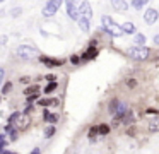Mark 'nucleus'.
I'll return each instance as SVG.
<instances>
[{
	"label": "nucleus",
	"instance_id": "f257e3e1",
	"mask_svg": "<svg viewBox=\"0 0 159 154\" xmlns=\"http://www.w3.org/2000/svg\"><path fill=\"white\" fill-rule=\"evenodd\" d=\"M101 21H103V31L108 34H111V36L118 38L123 34V31H121V26L116 22V21H113L110 16H103L101 17Z\"/></svg>",
	"mask_w": 159,
	"mask_h": 154
},
{
	"label": "nucleus",
	"instance_id": "f03ea898",
	"mask_svg": "<svg viewBox=\"0 0 159 154\" xmlns=\"http://www.w3.org/2000/svg\"><path fill=\"white\" fill-rule=\"evenodd\" d=\"M16 55L21 60H31L34 57H39V50L36 46H31V44H19L16 48Z\"/></svg>",
	"mask_w": 159,
	"mask_h": 154
},
{
	"label": "nucleus",
	"instance_id": "7ed1b4c3",
	"mask_svg": "<svg viewBox=\"0 0 159 154\" xmlns=\"http://www.w3.org/2000/svg\"><path fill=\"white\" fill-rule=\"evenodd\" d=\"M127 55L134 60H147L149 55H151V50L145 46H130L127 48Z\"/></svg>",
	"mask_w": 159,
	"mask_h": 154
},
{
	"label": "nucleus",
	"instance_id": "20e7f679",
	"mask_svg": "<svg viewBox=\"0 0 159 154\" xmlns=\"http://www.w3.org/2000/svg\"><path fill=\"white\" fill-rule=\"evenodd\" d=\"M63 0H50L48 3L45 5V9H43V16L45 17H53L57 12H58V9L62 7Z\"/></svg>",
	"mask_w": 159,
	"mask_h": 154
},
{
	"label": "nucleus",
	"instance_id": "39448f33",
	"mask_svg": "<svg viewBox=\"0 0 159 154\" xmlns=\"http://www.w3.org/2000/svg\"><path fill=\"white\" fill-rule=\"evenodd\" d=\"M67 5V16L70 17L72 21H77L79 19V9H77V0H63Z\"/></svg>",
	"mask_w": 159,
	"mask_h": 154
},
{
	"label": "nucleus",
	"instance_id": "423d86ee",
	"mask_svg": "<svg viewBox=\"0 0 159 154\" xmlns=\"http://www.w3.org/2000/svg\"><path fill=\"white\" fill-rule=\"evenodd\" d=\"M77 9H79V16L80 17H86V19H91V17H93V9H91L89 2H86V0H84Z\"/></svg>",
	"mask_w": 159,
	"mask_h": 154
},
{
	"label": "nucleus",
	"instance_id": "0eeeda50",
	"mask_svg": "<svg viewBox=\"0 0 159 154\" xmlns=\"http://www.w3.org/2000/svg\"><path fill=\"white\" fill-rule=\"evenodd\" d=\"M127 111H128V106L125 105V103H118V108H116V111L113 113V115H115L113 125H118V122H120V120H121V116H123Z\"/></svg>",
	"mask_w": 159,
	"mask_h": 154
},
{
	"label": "nucleus",
	"instance_id": "6e6552de",
	"mask_svg": "<svg viewBox=\"0 0 159 154\" xmlns=\"http://www.w3.org/2000/svg\"><path fill=\"white\" fill-rule=\"evenodd\" d=\"M157 19H159V12H157L156 9H152V7H151V9L145 10V14H144V21H145L147 24H154Z\"/></svg>",
	"mask_w": 159,
	"mask_h": 154
},
{
	"label": "nucleus",
	"instance_id": "1a4fd4ad",
	"mask_svg": "<svg viewBox=\"0 0 159 154\" xmlns=\"http://www.w3.org/2000/svg\"><path fill=\"white\" fill-rule=\"evenodd\" d=\"M16 122H17L16 123V130H24V128H28V125H29V116L26 115V113H21Z\"/></svg>",
	"mask_w": 159,
	"mask_h": 154
},
{
	"label": "nucleus",
	"instance_id": "9d476101",
	"mask_svg": "<svg viewBox=\"0 0 159 154\" xmlns=\"http://www.w3.org/2000/svg\"><path fill=\"white\" fill-rule=\"evenodd\" d=\"M111 5H113V9L118 10V12H125V10L128 9L127 0H111Z\"/></svg>",
	"mask_w": 159,
	"mask_h": 154
},
{
	"label": "nucleus",
	"instance_id": "9b49d317",
	"mask_svg": "<svg viewBox=\"0 0 159 154\" xmlns=\"http://www.w3.org/2000/svg\"><path fill=\"white\" fill-rule=\"evenodd\" d=\"M39 62L50 65V67H57V65H62L63 63V60H55V58H48V57H43V55H39Z\"/></svg>",
	"mask_w": 159,
	"mask_h": 154
},
{
	"label": "nucleus",
	"instance_id": "f8f14e48",
	"mask_svg": "<svg viewBox=\"0 0 159 154\" xmlns=\"http://www.w3.org/2000/svg\"><path fill=\"white\" fill-rule=\"evenodd\" d=\"M98 53H99V51H98V48L93 44V46H91L89 50H86V53L82 55V60H93V58L96 57Z\"/></svg>",
	"mask_w": 159,
	"mask_h": 154
},
{
	"label": "nucleus",
	"instance_id": "ddd939ff",
	"mask_svg": "<svg viewBox=\"0 0 159 154\" xmlns=\"http://www.w3.org/2000/svg\"><path fill=\"white\" fill-rule=\"evenodd\" d=\"M121 31L127 33V34H135V33H137V27H135L134 22H125L123 26H121Z\"/></svg>",
	"mask_w": 159,
	"mask_h": 154
},
{
	"label": "nucleus",
	"instance_id": "4468645a",
	"mask_svg": "<svg viewBox=\"0 0 159 154\" xmlns=\"http://www.w3.org/2000/svg\"><path fill=\"white\" fill-rule=\"evenodd\" d=\"M77 22H79V27L82 31H89V27H91V24H89V19H86V17H79V19H77Z\"/></svg>",
	"mask_w": 159,
	"mask_h": 154
},
{
	"label": "nucleus",
	"instance_id": "2eb2a0df",
	"mask_svg": "<svg viewBox=\"0 0 159 154\" xmlns=\"http://www.w3.org/2000/svg\"><path fill=\"white\" fill-rule=\"evenodd\" d=\"M121 122H123L125 125H132V123H134V113H132V110H128V111L121 116Z\"/></svg>",
	"mask_w": 159,
	"mask_h": 154
},
{
	"label": "nucleus",
	"instance_id": "dca6fc26",
	"mask_svg": "<svg viewBox=\"0 0 159 154\" xmlns=\"http://www.w3.org/2000/svg\"><path fill=\"white\" fill-rule=\"evenodd\" d=\"M149 130L151 132H159V116H156V118H152L151 122H149Z\"/></svg>",
	"mask_w": 159,
	"mask_h": 154
},
{
	"label": "nucleus",
	"instance_id": "f3484780",
	"mask_svg": "<svg viewBox=\"0 0 159 154\" xmlns=\"http://www.w3.org/2000/svg\"><path fill=\"white\" fill-rule=\"evenodd\" d=\"M38 105H41V106H57L58 105V99H38Z\"/></svg>",
	"mask_w": 159,
	"mask_h": 154
},
{
	"label": "nucleus",
	"instance_id": "a211bd4d",
	"mask_svg": "<svg viewBox=\"0 0 159 154\" xmlns=\"http://www.w3.org/2000/svg\"><path fill=\"white\" fill-rule=\"evenodd\" d=\"M134 41L137 43V46H144V43H145V36H144L142 33H135Z\"/></svg>",
	"mask_w": 159,
	"mask_h": 154
},
{
	"label": "nucleus",
	"instance_id": "6ab92c4d",
	"mask_svg": "<svg viewBox=\"0 0 159 154\" xmlns=\"http://www.w3.org/2000/svg\"><path fill=\"white\" fill-rule=\"evenodd\" d=\"M118 103H120L118 99H111V101H110V105H108V111H110L111 115H113V113L116 111V108H118Z\"/></svg>",
	"mask_w": 159,
	"mask_h": 154
},
{
	"label": "nucleus",
	"instance_id": "aec40b11",
	"mask_svg": "<svg viewBox=\"0 0 159 154\" xmlns=\"http://www.w3.org/2000/svg\"><path fill=\"white\" fill-rule=\"evenodd\" d=\"M149 3V0H134V2H132V5L135 7V9H142V7H145Z\"/></svg>",
	"mask_w": 159,
	"mask_h": 154
},
{
	"label": "nucleus",
	"instance_id": "412c9836",
	"mask_svg": "<svg viewBox=\"0 0 159 154\" xmlns=\"http://www.w3.org/2000/svg\"><path fill=\"white\" fill-rule=\"evenodd\" d=\"M98 132H99L101 135H108V133H110V127H108V125H104V123H103V125H99V127H98Z\"/></svg>",
	"mask_w": 159,
	"mask_h": 154
},
{
	"label": "nucleus",
	"instance_id": "4be33fe9",
	"mask_svg": "<svg viewBox=\"0 0 159 154\" xmlns=\"http://www.w3.org/2000/svg\"><path fill=\"white\" fill-rule=\"evenodd\" d=\"M57 86H58L57 82H50V84L45 87V94H50V92H53V91L57 89Z\"/></svg>",
	"mask_w": 159,
	"mask_h": 154
},
{
	"label": "nucleus",
	"instance_id": "5701e85b",
	"mask_svg": "<svg viewBox=\"0 0 159 154\" xmlns=\"http://www.w3.org/2000/svg\"><path fill=\"white\" fill-rule=\"evenodd\" d=\"M53 133H55V127H53V125H50V127H46V128H45V137H46V139H50Z\"/></svg>",
	"mask_w": 159,
	"mask_h": 154
},
{
	"label": "nucleus",
	"instance_id": "b1692460",
	"mask_svg": "<svg viewBox=\"0 0 159 154\" xmlns=\"http://www.w3.org/2000/svg\"><path fill=\"white\" fill-rule=\"evenodd\" d=\"M98 133H99V132H98V125H96V127H91V130H89V139L94 140Z\"/></svg>",
	"mask_w": 159,
	"mask_h": 154
},
{
	"label": "nucleus",
	"instance_id": "393cba45",
	"mask_svg": "<svg viewBox=\"0 0 159 154\" xmlns=\"http://www.w3.org/2000/svg\"><path fill=\"white\" fill-rule=\"evenodd\" d=\"M19 115H21L19 111H14L11 116H9V123H11V125H14V123H16V120H17V116H19Z\"/></svg>",
	"mask_w": 159,
	"mask_h": 154
},
{
	"label": "nucleus",
	"instance_id": "a878e982",
	"mask_svg": "<svg viewBox=\"0 0 159 154\" xmlns=\"http://www.w3.org/2000/svg\"><path fill=\"white\" fill-rule=\"evenodd\" d=\"M38 86H31V87H28L26 89V96H29V94H34V92H38Z\"/></svg>",
	"mask_w": 159,
	"mask_h": 154
},
{
	"label": "nucleus",
	"instance_id": "bb28decb",
	"mask_svg": "<svg viewBox=\"0 0 159 154\" xmlns=\"http://www.w3.org/2000/svg\"><path fill=\"white\" fill-rule=\"evenodd\" d=\"M11 89H12V82H5V86L2 87V92H4V94H7Z\"/></svg>",
	"mask_w": 159,
	"mask_h": 154
},
{
	"label": "nucleus",
	"instance_id": "cd10ccee",
	"mask_svg": "<svg viewBox=\"0 0 159 154\" xmlns=\"http://www.w3.org/2000/svg\"><path fill=\"white\" fill-rule=\"evenodd\" d=\"M38 98H39V94H38V92H34V94H29V96H28V103L31 105V103H33V101H36Z\"/></svg>",
	"mask_w": 159,
	"mask_h": 154
},
{
	"label": "nucleus",
	"instance_id": "c85d7f7f",
	"mask_svg": "<svg viewBox=\"0 0 159 154\" xmlns=\"http://www.w3.org/2000/svg\"><path fill=\"white\" fill-rule=\"evenodd\" d=\"M11 12H12V17H17V16H21L22 9H21V7H17V9H12Z\"/></svg>",
	"mask_w": 159,
	"mask_h": 154
},
{
	"label": "nucleus",
	"instance_id": "c756f323",
	"mask_svg": "<svg viewBox=\"0 0 159 154\" xmlns=\"http://www.w3.org/2000/svg\"><path fill=\"white\" fill-rule=\"evenodd\" d=\"M48 122L50 123H57V122H58V115H57V113H55V115H50L48 116Z\"/></svg>",
	"mask_w": 159,
	"mask_h": 154
},
{
	"label": "nucleus",
	"instance_id": "7c9ffc66",
	"mask_svg": "<svg viewBox=\"0 0 159 154\" xmlns=\"http://www.w3.org/2000/svg\"><path fill=\"white\" fill-rule=\"evenodd\" d=\"M127 84H128V87H135V86H137V81H135V79H128Z\"/></svg>",
	"mask_w": 159,
	"mask_h": 154
},
{
	"label": "nucleus",
	"instance_id": "2f4dec72",
	"mask_svg": "<svg viewBox=\"0 0 159 154\" xmlns=\"http://www.w3.org/2000/svg\"><path fill=\"white\" fill-rule=\"evenodd\" d=\"M4 75H5V70L0 68V86H2V82H4Z\"/></svg>",
	"mask_w": 159,
	"mask_h": 154
},
{
	"label": "nucleus",
	"instance_id": "473e14b6",
	"mask_svg": "<svg viewBox=\"0 0 159 154\" xmlns=\"http://www.w3.org/2000/svg\"><path fill=\"white\" fill-rule=\"evenodd\" d=\"M9 41V38L7 36H0V44H5Z\"/></svg>",
	"mask_w": 159,
	"mask_h": 154
},
{
	"label": "nucleus",
	"instance_id": "72a5a7b5",
	"mask_svg": "<svg viewBox=\"0 0 159 154\" xmlns=\"http://www.w3.org/2000/svg\"><path fill=\"white\" fill-rule=\"evenodd\" d=\"M48 116H50V111H48V110H45V111H43V118L48 120Z\"/></svg>",
	"mask_w": 159,
	"mask_h": 154
},
{
	"label": "nucleus",
	"instance_id": "f704fd0d",
	"mask_svg": "<svg viewBox=\"0 0 159 154\" xmlns=\"http://www.w3.org/2000/svg\"><path fill=\"white\" fill-rule=\"evenodd\" d=\"M70 62H72V63H79V57H72V58H70Z\"/></svg>",
	"mask_w": 159,
	"mask_h": 154
},
{
	"label": "nucleus",
	"instance_id": "c9c22d12",
	"mask_svg": "<svg viewBox=\"0 0 159 154\" xmlns=\"http://www.w3.org/2000/svg\"><path fill=\"white\" fill-rule=\"evenodd\" d=\"M154 43L159 44V34H156V36H154Z\"/></svg>",
	"mask_w": 159,
	"mask_h": 154
},
{
	"label": "nucleus",
	"instance_id": "e433bc0d",
	"mask_svg": "<svg viewBox=\"0 0 159 154\" xmlns=\"http://www.w3.org/2000/svg\"><path fill=\"white\" fill-rule=\"evenodd\" d=\"M31 154H41V152H39V149H33Z\"/></svg>",
	"mask_w": 159,
	"mask_h": 154
},
{
	"label": "nucleus",
	"instance_id": "4c0bfd02",
	"mask_svg": "<svg viewBox=\"0 0 159 154\" xmlns=\"http://www.w3.org/2000/svg\"><path fill=\"white\" fill-rule=\"evenodd\" d=\"M0 16H4V10H0Z\"/></svg>",
	"mask_w": 159,
	"mask_h": 154
},
{
	"label": "nucleus",
	"instance_id": "58836bf2",
	"mask_svg": "<svg viewBox=\"0 0 159 154\" xmlns=\"http://www.w3.org/2000/svg\"><path fill=\"white\" fill-rule=\"evenodd\" d=\"M0 101H2V96H0Z\"/></svg>",
	"mask_w": 159,
	"mask_h": 154
},
{
	"label": "nucleus",
	"instance_id": "ea45409f",
	"mask_svg": "<svg viewBox=\"0 0 159 154\" xmlns=\"http://www.w3.org/2000/svg\"><path fill=\"white\" fill-rule=\"evenodd\" d=\"M0 2H4V0H0Z\"/></svg>",
	"mask_w": 159,
	"mask_h": 154
},
{
	"label": "nucleus",
	"instance_id": "a19ab883",
	"mask_svg": "<svg viewBox=\"0 0 159 154\" xmlns=\"http://www.w3.org/2000/svg\"><path fill=\"white\" fill-rule=\"evenodd\" d=\"M86 2H89V0H86Z\"/></svg>",
	"mask_w": 159,
	"mask_h": 154
},
{
	"label": "nucleus",
	"instance_id": "79ce46f5",
	"mask_svg": "<svg viewBox=\"0 0 159 154\" xmlns=\"http://www.w3.org/2000/svg\"><path fill=\"white\" fill-rule=\"evenodd\" d=\"M12 154H14V152H12Z\"/></svg>",
	"mask_w": 159,
	"mask_h": 154
}]
</instances>
